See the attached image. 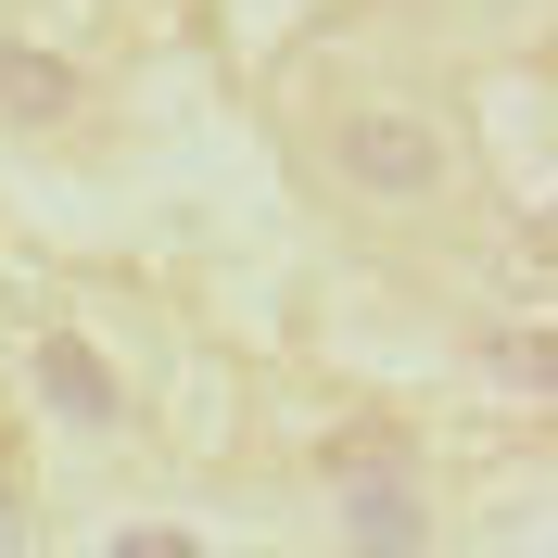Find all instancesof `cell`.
<instances>
[{"label": "cell", "instance_id": "6da1fadb", "mask_svg": "<svg viewBox=\"0 0 558 558\" xmlns=\"http://www.w3.org/2000/svg\"><path fill=\"white\" fill-rule=\"evenodd\" d=\"M317 178L343 191V204H381V216H418L457 191V128L432 102H407V89H355V102L317 114Z\"/></svg>", "mask_w": 558, "mask_h": 558}, {"label": "cell", "instance_id": "277c9868", "mask_svg": "<svg viewBox=\"0 0 558 558\" xmlns=\"http://www.w3.org/2000/svg\"><path fill=\"white\" fill-rule=\"evenodd\" d=\"M483 368H495V381H521V393H546V343H533V330H508V343H483Z\"/></svg>", "mask_w": 558, "mask_h": 558}, {"label": "cell", "instance_id": "7a4b0ae2", "mask_svg": "<svg viewBox=\"0 0 558 558\" xmlns=\"http://www.w3.org/2000/svg\"><path fill=\"white\" fill-rule=\"evenodd\" d=\"M38 393H51L76 432H114V381H102V355H89V343H38Z\"/></svg>", "mask_w": 558, "mask_h": 558}, {"label": "cell", "instance_id": "3957f363", "mask_svg": "<svg viewBox=\"0 0 558 558\" xmlns=\"http://www.w3.org/2000/svg\"><path fill=\"white\" fill-rule=\"evenodd\" d=\"M64 102H76V76L51 64V51H0V114L38 128V114H64Z\"/></svg>", "mask_w": 558, "mask_h": 558}]
</instances>
